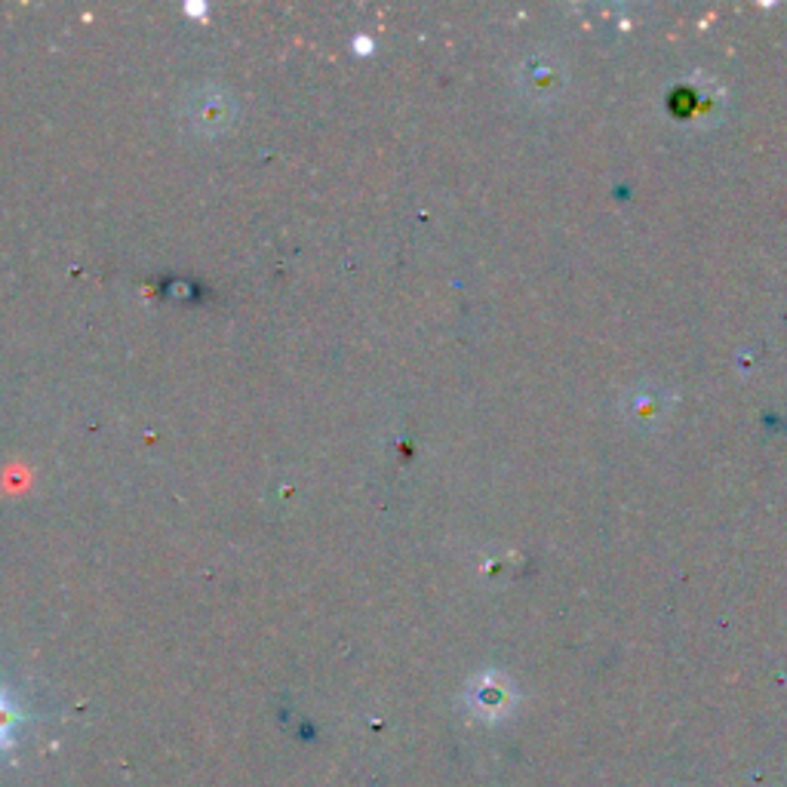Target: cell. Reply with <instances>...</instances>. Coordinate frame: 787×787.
<instances>
[{
  "mask_svg": "<svg viewBox=\"0 0 787 787\" xmlns=\"http://www.w3.org/2000/svg\"><path fill=\"white\" fill-rule=\"evenodd\" d=\"M13 726H16V708L10 704V698L0 692V741H7Z\"/></svg>",
  "mask_w": 787,
  "mask_h": 787,
  "instance_id": "obj_2",
  "label": "cell"
},
{
  "mask_svg": "<svg viewBox=\"0 0 787 787\" xmlns=\"http://www.w3.org/2000/svg\"><path fill=\"white\" fill-rule=\"evenodd\" d=\"M232 96L213 90V87H203L197 96H188V121L200 133H218V129H228L232 126Z\"/></svg>",
  "mask_w": 787,
  "mask_h": 787,
  "instance_id": "obj_1",
  "label": "cell"
}]
</instances>
